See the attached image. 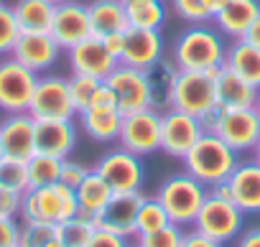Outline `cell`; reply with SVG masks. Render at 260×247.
Listing matches in <instances>:
<instances>
[{
    "mask_svg": "<svg viewBox=\"0 0 260 247\" xmlns=\"http://www.w3.org/2000/svg\"><path fill=\"white\" fill-rule=\"evenodd\" d=\"M227 39L212 23L186 26L171 46V61L186 72H217L224 66Z\"/></svg>",
    "mask_w": 260,
    "mask_h": 247,
    "instance_id": "6da1fadb",
    "label": "cell"
},
{
    "mask_svg": "<svg viewBox=\"0 0 260 247\" xmlns=\"http://www.w3.org/2000/svg\"><path fill=\"white\" fill-rule=\"evenodd\" d=\"M237 163L240 156L214 133H204L194 143V148L184 156V171L191 173L197 181H202L207 189L227 181Z\"/></svg>",
    "mask_w": 260,
    "mask_h": 247,
    "instance_id": "7a4b0ae2",
    "label": "cell"
},
{
    "mask_svg": "<svg viewBox=\"0 0 260 247\" xmlns=\"http://www.w3.org/2000/svg\"><path fill=\"white\" fill-rule=\"evenodd\" d=\"M204 133L219 135L237 156L252 153L260 143V115L255 107H242V110H224L214 107L209 115L202 117Z\"/></svg>",
    "mask_w": 260,
    "mask_h": 247,
    "instance_id": "3957f363",
    "label": "cell"
},
{
    "mask_svg": "<svg viewBox=\"0 0 260 247\" xmlns=\"http://www.w3.org/2000/svg\"><path fill=\"white\" fill-rule=\"evenodd\" d=\"M156 199L166 209L171 224L189 227V224H194V219L207 199V186L202 181H197L191 173L181 171V173H171L169 179H164L158 184Z\"/></svg>",
    "mask_w": 260,
    "mask_h": 247,
    "instance_id": "277c9868",
    "label": "cell"
},
{
    "mask_svg": "<svg viewBox=\"0 0 260 247\" xmlns=\"http://www.w3.org/2000/svg\"><path fill=\"white\" fill-rule=\"evenodd\" d=\"M166 102L174 110H181L194 117H204L217 107L214 94V72H186L176 69L171 84L166 87Z\"/></svg>",
    "mask_w": 260,
    "mask_h": 247,
    "instance_id": "5b68a950",
    "label": "cell"
},
{
    "mask_svg": "<svg viewBox=\"0 0 260 247\" xmlns=\"http://www.w3.org/2000/svg\"><path fill=\"white\" fill-rule=\"evenodd\" d=\"M79 214L77 206V194L74 189L64 184L54 186H41V189H28L21 196V222H46V224H59Z\"/></svg>",
    "mask_w": 260,
    "mask_h": 247,
    "instance_id": "8992f818",
    "label": "cell"
},
{
    "mask_svg": "<svg viewBox=\"0 0 260 247\" xmlns=\"http://www.w3.org/2000/svg\"><path fill=\"white\" fill-rule=\"evenodd\" d=\"M105 82L117 94V107L122 115L138 112V110H151L158 102V87H156L151 72L117 64Z\"/></svg>",
    "mask_w": 260,
    "mask_h": 247,
    "instance_id": "52a82bcc",
    "label": "cell"
},
{
    "mask_svg": "<svg viewBox=\"0 0 260 247\" xmlns=\"http://www.w3.org/2000/svg\"><path fill=\"white\" fill-rule=\"evenodd\" d=\"M39 74L13 56H0V112H28Z\"/></svg>",
    "mask_w": 260,
    "mask_h": 247,
    "instance_id": "ba28073f",
    "label": "cell"
},
{
    "mask_svg": "<svg viewBox=\"0 0 260 247\" xmlns=\"http://www.w3.org/2000/svg\"><path fill=\"white\" fill-rule=\"evenodd\" d=\"M28 115L34 120H74L77 107L69 92V77L41 74L31 97Z\"/></svg>",
    "mask_w": 260,
    "mask_h": 247,
    "instance_id": "9c48e42d",
    "label": "cell"
},
{
    "mask_svg": "<svg viewBox=\"0 0 260 247\" xmlns=\"http://www.w3.org/2000/svg\"><path fill=\"white\" fill-rule=\"evenodd\" d=\"M197 232L217 239V242H232L237 239V234L242 232L245 227V214L240 211V206H235V201H227V199H219V196H212L207 191V199L191 224Z\"/></svg>",
    "mask_w": 260,
    "mask_h": 247,
    "instance_id": "30bf717a",
    "label": "cell"
},
{
    "mask_svg": "<svg viewBox=\"0 0 260 247\" xmlns=\"http://www.w3.org/2000/svg\"><path fill=\"white\" fill-rule=\"evenodd\" d=\"M117 146L141 158L161 151V112L156 107L122 115Z\"/></svg>",
    "mask_w": 260,
    "mask_h": 247,
    "instance_id": "8fae6325",
    "label": "cell"
},
{
    "mask_svg": "<svg viewBox=\"0 0 260 247\" xmlns=\"http://www.w3.org/2000/svg\"><path fill=\"white\" fill-rule=\"evenodd\" d=\"M94 171L110 184V189H112L115 194L141 191L143 179H146L141 156L130 153V151H125V148H120V146L112 148V151H107V153L97 161Z\"/></svg>",
    "mask_w": 260,
    "mask_h": 247,
    "instance_id": "7c38bea8",
    "label": "cell"
},
{
    "mask_svg": "<svg viewBox=\"0 0 260 247\" xmlns=\"http://www.w3.org/2000/svg\"><path fill=\"white\" fill-rule=\"evenodd\" d=\"M202 135H204V125L199 117L186 115L174 107L161 112V151L166 156L184 161V156L194 148V143Z\"/></svg>",
    "mask_w": 260,
    "mask_h": 247,
    "instance_id": "4fadbf2b",
    "label": "cell"
},
{
    "mask_svg": "<svg viewBox=\"0 0 260 247\" xmlns=\"http://www.w3.org/2000/svg\"><path fill=\"white\" fill-rule=\"evenodd\" d=\"M54 41L69 51L77 44L92 39V21H89V11L87 3H79V0H67V3H56L54 11V21H51V31Z\"/></svg>",
    "mask_w": 260,
    "mask_h": 247,
    "instance_id": "5bb4252c",
    "label": "cell"
},
{
    "mask_svg": "<svg viewBox=\"0 0 260 247\" xmlns=\"http://www.w3.org/2000/svg\"><path fill=\"white\" fill-rule=\"evenodd\" d=\"M161 61H164V36H161V31L127 28L122 33V56H120V64L151 72Z\"/></svg>",
    "mask_w": 260,
    "mask_h": 247,
    "instance_id": "9a60e30c",
    "label": "cell"
},
{
    "mask_svg": "<svg viewBox=\"0 0 260 247\" xmlns=\"http://www.w3.org/2000/svg\"><path fill=\"white\" fill-rule=\"evenodd\" d=\"M0 146L6 158L31 161L36 156V120L28 112L6 115L0 120Z\"/></svg>",
    "mask_w": 260,
    "mask_h": 247,
    "instance_id": "2e32d148",
    "label": "cell"
},
{
    "mask_svg": "<svg viewBox=\"0 0 260 247\" xmlns=\"http://www.w3.org/2000/svg\"><path fill=\"white\" fill-rule=\"evenodd\" d=\"M143 194L141 191H130V194H112V199L107 201V206L92 219L97 229H107L115 232L120 237H136V217L138 209L143 204Z\"/></svg>",
    "mask_w": 260,
    "mask_h": 247,
    "instance_id": "e0dca14e",
    "label": "cell"
},
{
    "mask_svg": "<svg viewBox=\"0 0 260 247\" xmlns=\"http://www.w3.org/2000/svg\"><path fill=\"white\" fill-rule=\"evenodd\" d=\"M61 54H64V49L54 41L51 33H21L11 56L18 59L23 66H28L31 72H36L41 77V74H49L56 66Z\"/></svg>",
    "mask_w": 260,
    "mask_h": 247,
    "instance_id": "ac0fdd59",
    "label": "cell"
},
{
    "mask_svg": "<svg viewBox=\"0 0 260 247\" xmlns=\"http://www.w3.org/2000/svg\"><path fill=\"white\" fill-rule=\"evenodd\" d=\"M67 59H69L72 74H87V77H94V79H107L112 74V69L120 64L105 49L102 39H97V36H92V39L77 44L74 49H69Z\"/></svg>",
    "mask_w": 260,
    "mask_h": 247,
    "instance_id": "d6986e66",
    "label": "cell"
},
{
    "mask_svg": "<svg viewBox=\"0 0 260 247\" xmlns=\"http://www.w3.org/2000/svg\"><path fill=\"white\" fill-rule=\"evenodd\" d=\"M232 201L242 214H260V163L255 158L240 161L227 179Z\"/></svg>",
    "mask_w": 260,
    "mask_h": 247,
    "instance_id": "ffe728a7",
    "label": "cell"
},
{
    "mask_svg": "<svg viewBox=\"0 0 260 247\" xmlns=\"http://www.w3.org/2000/svg\"><path fill=\"white\" fill-rule=\"evenodd\" d=\"M77 146L74 120H36V153L69 158Z\"/></svg>",
    "mask_w": 260,
    "mask_h": 247,
    "instance_id": "44dd1931",
    "label": "cell"
},
{
    "mask_svg": "<svg viewBox=\"0 0 260 247\" xmlns=\"http://www.w3.org/2000/svg\"><path fill=\"white\" fill-rule=\"evenodd\" d=\"M257 87L247 84L242 77H237L232 69L222 66L214 72V94L217 104L224 110H242V107H255L257 102Z\"/></svg>",
    "mask_w": 260,
    "mask_h": 247,
    "instance_id": "7402d4cb",
    "label": "cell"
},
{
    "mask_svg": "<svg viewBox=\"0 0 260 247\" xmlns=\"http://www.w3.org/2000/svg\"><path fill=\"white\" fill-rule=\"evenodd\" d=\"M257 13H260V0H230L212 18V23L224 39L240 41L250 28V23L257 18Z\"/></svg>",
    "mask_w": 260,
    "mask_h": 247,
    "instance_id": "603a6c76",
    "label": "cell"
},
{
    "mask_svg": "<svg viewBox=\"0 0 260 247\" xmlns=\"http://www.w3.org/2000/svg\"><path fill=\"white\" fill-rule=\"evenodd\" d=\"M87 11L92 21V33L97 39L127 31V13L122 0H89Z\"/></svg>",
    "mask_w": 260,
    "mask_h": 247,
    "instance_id": "cb8c5ba5",
    "label": "cell"
},
{
    "mask_svg": "<svg viewBox=\"0 0 260 247\" xmlns=\"http://www.w3.org/2000/svg\"><path fill=\"white\" fill-rule=\"evenodd\" d=\"M77 117H79L82 130L94 143H117L120 125H122L120 110H82Z\"/></svg>",
    "mask_w": 260,
    "mask_h": 247,
    "instance_id": "d4e9b609",
    "label": "cell"
},
{
    "mask_svg": "<svg viewBox=\"0 0 260 247\" xmlns=\"http://www.w3.org/2000/svg\"><path fill=\"white\" fill-rule=\"evenodd\" d=\"M74 194H77V206H79V214L82 217H89V219H94L105 206H107V201L112 199V189H110V184L94 171V168H89V173L84 176V181L74 189Z\"/></svg>",
    "mask_w": 260,
    "mask_h": 247,
    "instance_id": "484cf974",
    "label": "cell"
},
{
    "mask_svg": "<svg viewBox=\"0 0 260 247\" xmlns=\"http://www.w3.org/2000/svg\"><path fill=\"white\" fill-rule=\"evenodd\" d=\"M224 66L242 77L247 84L260 89V49L247 41H230L224 54Z\"/></svg>",
    "mask_w": 260,
    "mask_h": 247,
    "instance_id": "4316f807",
    "label": "cell"
},
{
    "mask_svg": "<svg viewBox=\"0 0 260 247\" xmlns=\"http://www.w3.org/2000/svg\"><path fill=\"white\" fill-rule=\"evenodd\" d=\"M23 33H49L56 3L51 0H16L11 6Z\"/></svg>",
    "mask_w": 260,
    "mask_h": 247,
    "instance_id": "83f0119b",
    "label": "cell"
},
{
    "mask_svg": "<svg viewBox=\"0 0 260 247\" xmlns=\"http://www.w3.org/2000/svg\"><path fill=\"white\" fill-rule=\"evenodd\" d=\"M125 13H127V28L161 31V26L166 23L164 0H130V3H125Z\"/></svg>",
    "mask_w": 260,
    "mask_h": 247,
    "instance_id": "f1b7e54d",
    "label": "cell"
},
{
    "mask_svg": "<svg viewBox=\"0 0 260 247\" xmlns=\"http://www.w3.org/2000/svg\"><path fill=\"white\" fill-rule=\"evenodd\" d=\"M61 166H64V158H54V156L36 153L31 161H26L31 189H41V186H54V184H59V179H61Z\"/></svg>",
    "mask_w": 260,
    "mask_h": 247,
    "instance_id": "f546056e",
    "label": "cell"
},
{
    "mask_svg": "<svg viewBox=\"0 0 260 247\" xmlns=\"http://www.w3.org/2000/svg\"><path fill=\"white\" fill-rule=\"evenodd\" d=\"M94 229H97V227H94V222H92L89 217L77 214V217H72V219L56 224V237H59L67 247H87L89 239H92V234H94Z\"/></svg>",
    "mask_w": 260,
    "mask_h": 247,
    "instance_id": "4dcf8cb0",
    "label": "cell"
},
{
    "mask_svg": "<svg viewBox=\"0 0 260 247\" xmlns=\"http://www.w3.org/2000/svg\"><path fill=\"white\" fill-rule=\"evenodd\" d=\"M166 224H171V219H169L166 209L161 206V201L156 196H146L143 204H141V209H138V217H136V237L158 232Z\"/></svg>",
    "mask_w": 260,
    "mask_h": 247,
    "instance_id": "1f68e13d",
    "label": "cell"
},
{
    "mask_svg": "<svg viewBox=\"0 0 260 247\" xmlns=\"http://www.w3.org/2000/svg\"><path fill=\"white\" fill-rule=\"evenodd\" d=\"M0 189H8L13 194H26L31 189L26 161H16V158L0 161Z\"/></svg>",
    "mask_w": 260,
    "mask_h": 247,
    "instance_id": "d6a6232c",
    "label": "cell"
},
{
    "mask_svg": "<svg viewBox=\"0 0 260 247\" xmlns=\"http://www.w3.org/2000/svg\"><path fill=\"white\" fill-rule=\"evenodd\" d=\"M56 237V224L46 222H21L18 247H46Z\"/></svg>",
    "mask_w": 260,
    "mask_h": 247,
    "instance_id": "836d02e7",
    "label": "cell"
},
{
    "mask_svg": "<svg viewBox=\"0 0 260 247\" xmlns=\"http://www.w3.org/2000/svg\"><path fill=\"white\" fill-rule=\"evenodd\" d=\"M21 26L16 21V13L11 6H0V56H11L13 54V46L18 44L21 39Z\"/></svg>",
    "mask_w": 260,
    "mask_h": 247,
    "instance_id": "e575fe53",
    "label": "cell"
},
{
    "mask_svg": "<svg viewBox=\"0 0 260 247\" xmlns=\"http://www.w3.org/2000/svg\"><path fill=\"white\" fill-rule=\"evenodd\" d=\"M105 79H94V77H87V74H69V92H72V102L77 107V115L89 104L94 89L102 84Z\"/></svg>",
    "mask_w": 260,
    "mask_h": 247,
    "instance_id": "d590c367",
    "label": "cell"
},
{
    "mask_svg": "<svg viewBox=\"0 0 260 247\" xmlns=\"http://www.w3.org/2000/svg\"><path fill=\"white\" fill-rule=\"evenodd\" d=\"M181 242H184V227L179 224H166L158 232L138 237V247H181Z\"/></svg>",
    "mask_w": 260,
    "mask_h": 247,
    "instance_id": "8d00e7d4",
    "label": "cell"
},
{
    "mask_svg": "<svg viewBox=\"0 0 260 247\" xmlns=\"http://www.w3.org/2000/svg\"><path fill=\"white\" fill-rule=\"evenodd\" d=\"M171 11L189 26L197 23H212V16L204 6V0H171Z\"/></svg>",
    "mask_w": 260,
    "mask_h": 247,
    "instance_id": "74e56055",
    "label": "cell"
},
{
    "mask_svg": "<svg viewBox=\"0 0 260 247\" xmlns=\"http://www.w3.org/2000/svg\"><path fill=\"white\" fill-rule=\"evenodd\" d=\"M84 110H120L117 107V94L112 92V87L107 82H102L94 89V94H92V99H89V104Z\"/></svg>",
    "mask_w": 260,
    "mask_h": 247,
    "instance_id": "f35d334b",
    "label": "cell"
},
{
    "mask_svg": "<svg viewBox=\"0 0 260 247\" xmlns=\"http://www.w3.org/2000/svg\"><path fill=\"white\" fill-rule=\"evenodd\" d=\"M87 173H89V168H87V166H82V163H77V161L64 158L59 184H64V186H69V189H77V186L84 181V176H87Z\"/></svg>",
    "mask_w": 260,
    "mask_h": 247,
    "instance_id": "ab89813d",
    "label": "cell"
},
{
    "mask_svg": "<svg viewBox=\"0 0 260 247\" xmlns=\"http://www.w3.org/2000/svg\"><path fill=\"white\" fill-rule=\"evenodd\" d=\"M21 222L16 217H0V247H18Z\"/></svg>",
    "mask_w": 260,
    "mask_h": 247,
    "instance_id": "60d3db41",
    "label": "cell"
},
{
    "mask_svg": "<svg viewBox=\"0 0 260 247\" xmlns=\"http://www.w3.org/2000/svg\"><path fill=\"white\" fill-rule=\"evenodd\" d=\"M87 247H130V244H127V237H120V234L107 232V229H94Z\"/></svg>",
    "mask_w": 260,
    "mask_h": 247,
    "instance_id": "b9f144b4",
    "label": "cell"
},
{
    "mask_svg": "<svg viewBox=\"0 0 260 247\" xmlns=\"http://www.w3.org/2000/svg\"><path fill=\"white\" fill-rule=\"evenodd\" d=\"M21 196L23 194H13L8 189H0V217H18Z\"/></svg>",
    "mask_w": 260,
    "mask_h": 247,
    "instance_id": "7bdbcfd3",
    "label": "cell"
},
{
    "mask_svg": "<svg viewBox=\"0 0 260 247\" xmlns=\"http://www.w3.org/2000/svg\"><path fill=\"white\" fill-rule=\"evenodd\" d=\"M181 247H222V242H217V239H212V237H207V234H202L191 227L189 232H184Z\"/></svg>",
    "mask_w": 260,
    "mask_h": 247,
    "instance_id": "ee69618b",
    "label": "cell"
},
{
    "mask_svg": "<svg viewBox=\"0 0 260 247\" xmlns=\"http://www.w3.org/2000/svg\"><path fill=\"white\" fill-rule=\"evenodd\" d=\"M235 247H260V224L250 227V229H242L235 239Z\"/></svg>",
    "mask_w": 260,
    "mask_h": 247,
    "instance_id": "f6af8a7d",
    "label": "cell"
},
{
    "mask_svg": "<svg viewBox=\"0 0 260 247\" xmlns=\"http://www.w3.org/2000/svg\"><path fill=\"white\" fill-rule=\"evenodd\" d=\"M102 44H105V49L120 61V56H122V33H110V36L102 39Z\"/></svg>",
    "mask_w": 260,
    "mask_h": 247,
    "instance_id": "bcb514c9",
    "label": "cell"
},
{
    "mask_svg": "<svg viewBox=\"0 0 260 247\" xmlns=\"http://www.w3.org/2000/svg\"><path fill=\"white\" fill-rule=\"evenodd\" d=\"M242 41H247V44H252V46H257V49H260V13H257V18L250 23V28L245 31Z\"/></svg>",
    "mask_w": 260,
    "mask_h": 247,
    "instance_id": "7dc6e473",
    "label": "cell"
},
{
    "mask_svg": "<svg viewBox=\"0 0 260 247\" xmlns=\"http://www.w3.org/2000/svg\"><path fill=\"white\" fill-rule=\"evenodd\" d=\"M227 3H230V0H204V6H207V11H209V16H212V18H214V16L227 6Z\"/></svg>",
    "mask_w": 260,
    "mask_h": 247,
    "instance_id": "c3c4849f",
    "label": "cell"
},
{
    "mask_svg": "<svg viewBox=\"0 0 260 247\" xmlns=\"http://www.w3.org/2000/svg\"><path fill=\"white\" fill-rule=\"evenodd\" d=\"M46 247H67V244H64V242H61L59 237H54V239H51V242H49Z\"/></svg>",
    "mask_w": 260,
    "mask_h": 247,
    "instance_id": "681fc988",
    "label": "cell"
},
{
    "mask_svg": "<svg viewBox=\"0 0 260 247\" xmlns=\"http://www.w3.org/2000/svg\"><path fill=\"white\" fill-rule=\"evenodd\" d=\"M252 158H255V161H257V163H260V143H257V148H255V151H252Z\"/></svg>",
    "mask_w": 260,
    "mask_h": 247,
    "instance_id": "f907efd6",
    "label": "cell"
},
{
    "mask_svg": "<svg viewBox=\"0 0 260 247\" xmlns=\"http://www.w3.org/2000/svg\"><path fill=\"white\" fill-rule=\"evenodd\" d=\"M255 112L260 115V92H257V102H255Z\"/></svg>",
    "mask_w": 260,
    "mask_h": 247,
    "instance_id": "816d5d0a",
    "label": "cell"
},
{
    "mask_svg": "<svg viewBox=\"0 0 260 247\" xmlns=\"http://www.w3.org/2000/svg\"><path fill=\"white\" fill-rule=\"evenodd\" d=\"M6 158V153H3V146H0V161H3Z\"/></svg>",
    "mask_w": 260,
    "mask_h": 247,
    "instance_id": "f5cc1de1",
    "label": "cell"
},
{
    "mask_svg": "<svg viewBox=\"0 0 260 247\" xmlns=\"http://www.w3.org/2000/svg\"><path fill=\"white\" fill-rule=\"evenodd\" d=\"M51 3H67V0H51Z\"/></svg>",
    "mask_w": 260,
    "mask_h": 247,
    "instance_id": "db71d44e",
    "label": "cell"
},
{
    "mask_svg": "<svg viewBox=\"0 0 260 247\" xmlns=\"http://www.w3.org/2000/svg\"><path fill=\"white\" fill-rule=\"evenodd\" d=\"M122 3H130V0H122Z\"/></svg>",
    "mask_w": 260,
    "mask_h": 247,
    "instance_id": "11a10c76",
    "label": "cell"
},
{
    "mask_svg": "<svg viewBox=\"0 0 260 247\" xmlns=\"http://www.w3.org/2000/svg\"><path fill=\"white\" fill-rule=\"evenodd\" d=\"M0 6H3V0H0Z\"/></svg>",
    "mask_w": 260,
    "mask_h": 247,
    "instance_id": "9f6ffc18",
    "label": "cell"
},
{
    "mask_svg": "<svg viewBox=\"0 0 260 247\" xmlns=\"http://www.w3.org/2000/svg\"><path fill=\"white\" fill-rule=\"evenodd\" d=\"M133 247H138V244H133Z\"/></svg>",
    "mask_w": 260,
    "mask_h": 247,
    "instance_id": "6f0895ef",
    "label": "cell"
}]
</instances>
